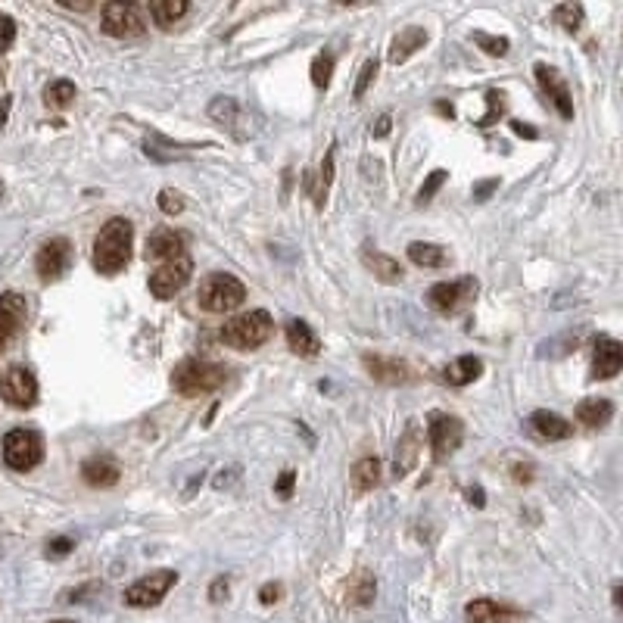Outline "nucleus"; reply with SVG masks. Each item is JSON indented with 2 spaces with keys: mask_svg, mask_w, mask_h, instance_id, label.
I'll use <instances>...</instances> for the list:
<instances>
[{
  "mask_svg": "<svg viewBox=\"0 0 623 623\" xmlns=\"http://www.w3.org/2000/svg\"><path fill=\"white\" fill-rule=\"evenodd\" d=\"M131 247H134V228L128 219H110L100 234L94 237V253H91V266L97 268V275H119L122 268L131 262Z\"/></svg>",
  "mask_w": 623,
  "mask_h": 623,
  "instance_id": "1",
  "label": "nucleus"
},
{
  "mask_svg": "<svg viewBox=\"0 0 623 623\" xmlns=\"http://www.w3.org/2000/svg\"><path fill=\"white\" fill-rule=\"evenodd\" d=\"M225 381L228 368L219 362H209V358H181L172 368V390L185 399L215 393L219 387H225Z\"/></svg>",
  "mask_w": 623,
  "mask_h": 623,
  "instance_id": "2",
  "label": "nucleus"
},
{
  "mask_svg": "<svg viewBox=\"0 0 623 623\" xmlns=\"http://www.w3.org/2000/svg\"><path fill=\"white\" fill-rule=\"evenodd\" d=\"M272 330H275L272 315H268L266 309H253V312H243V315L231 318V321L219 330V340L237 352H249V349H259L262 343H268Z\"/></svg>",
  "mask_w": 623,
  "mask_h": 623,
  "instance_id": "3",
  "label": "nucleus"
},
{
  "mask_svg": "<svg viewBox=\"0 0 623 623\" xmlns=\"http://www.w3.org/2000/svg\"><path fill=\"white\" fill-rule=\"evenodd\" d=\"M243 300H247V287H243L240 277L228 272H215L203 277L200 290H196V302L209 315H228V312L240 309Z\"/></svg>",
  "mask_w": 623,
  "mask_h": 623,
  "instance_id": "4",
  "label": "nucleus"
},
{
  "mask_svg": "<svg viewBox=\"0 0 623 623\" xmlns=\"http://www.w3.org/2000/svg\"><path fill=\"white\" fill-rule=\"evenodd\" d=\"M41 458H44V439L38 430L16 428L4 437V462L13 471H32L41 465Z\"/></svg>",
  "mask_w": 623,
  "mask_h": 623,
  "instance_id": "5",
  "label": "nucleus"
},
{
  "mask_svg": "<svg viewBox=\"0 0 623 623\" xmlns=\"http://www.w3.org/2000/svg\"><path fill=\"white\" fill-rule=\"evenodd\" d=\"M175 583H178V571L162 567V571H153V573H147V577L134 580V583L125 589L122 601H125L128 608H153L166 599L168 589H172Z\"/></svg>",
  "mask_w": 623,
  "mask_h": 623,
  "instance_id": "6",
  "label": "nucleus"
},
{
  "mask_svg": "<svg viewBox=\"0 0 623 623\" xmlns=\"http://www.w3.org/2000/svg\"><path fill=\"white\" fill-rule=\"evenodd\" d=\"M477 296V281L471 275L458 277V281H439L428 290V306L439 315H456L467 302Z\"/></svg>",
  "mask_w": 623,
  "mask_h": 623,
  "instance_id": "7",
  "label": "nucleus"
},
{
  "mask_svg": "<svg viewBox=\"0 0 623 623\" xmlns=\"http://www.w3.org/2000/svg\"><path fill=\"white\" fill-rule=\"evenodd\" d=\"M100 29L104 35L128 41V38H140L147 32V23L140 16V10L134 4H122V0H113V4L104 6V19H100Z\"/></svg>",
  "mask_w": 623,
  "mask_h": 623,
  "instance_id": "8",
  "label": "nucleus"
},
{
  "mask_svg": "<svg viewBox=\"0 0 623 623\" xmlns=\"http://www.w3.org/2000/svg\"><path fill=\"white\" fill-rule=\"evenodd\" d=\"M362 368L368 371L371 381L387 384V387H409V384H418V371L411 368L409 362L393 358V356H381V352H365Z\"/></svg>",
  "mask_w": 623,
  "mask_h": 623,
  "instance_id": "9",
  "label": "nucleus"
},
{
  "mask_svg": "<svg viewBox=\"0 0 623 623\" xmlns=\"http://www.w3.org/2000/svg\"><path fill=\"white\" fill-rule=\"evenodd\" d=\"M428 437H430V449L437 462H446L449 456H456L458 446L465 439V424L462 418L446 415V411H433L430 424H428Z\"/></svg>",
  "mask_w": 623,
  "mask_h": 623,
  "instance_id": "10",
  "label": "nucleus"
},
{
  "mask_svg": "<svg viewBox=\"0 0 623 623\" xmlns=\"http://www.w3.org/2000/svg\"><path fill=\"white\" fill-rule=\"evenodd\" d=\"M191 275H194L191 256H178V259H172V262H162V266L150 275L147 287H150V293L156 300H172L175 293H181V290L191 284Z\"/></svg>",
  "mask_w": 623,
  "mask_h": 623,
  "instance_id": "11",
  "label": "nucleus"
},
{
  "mask_svg": "<svg viewBox=\"0 0 623 623\" xmlns=\"http://www.w3.org/2000/svg\"><path fill=\"white\" fill-rule=\"evenodd\" d=\"M0 399L13 409H32L38 402V381L25 365H13L0 377Z\"/></svg>",
  "mask_w": 623,
  "mask_h": 623,
  "instance_id": "12",
  "label": "nucleus"
},
{
  "mask_svg": "<svg viewBox=\"0 0 623 623\" xmlns=\"http://www.w3.org/2000/svg\"><path fill=\"white\" fill-rule=\"evenodd\" d=\"M209 119L219 128H225L234 140H249V134H253L249 113L243 110V104L237 97H212V104H209Z\"/></svg>",
  "mask_w": 623,
  "mask_h": 623,
  "instance_id": "13",
  "label": "nucleus"
},
{
  "mask_svg": "<svg viewBox=\"0 0 623 623\" xmlns=\"http://www.w3.org/2000/svg\"><path fill=\"white\" fill-rule=\"evenodd\" d=\"M72 262V243L66 237H50V240L41 243L38 256H35V268H38V277L44 284L50 281H59L66 275Z\"/></svg>",
  "mask_w": 623,
  "mask_h": 623,
  "instance_id": "14",
  "label": "nucleus"
},
{
  "mask_svg": "<svg viewBox=\"0 0 623 623\" xmlns=\"http://www.w3.org/2000/svg\"><path fill=\"white\" fill-rule=\"evenodd\" d=\"M25 315H29V306H25V296L6 290L0 296V352H6L16 343V337L23 334Z\"/></svg>",
  "mask_w": 623,
  "mask_h": 623,
  "instance_id": "15",
  "label": "nucleus"
},
{
  "mask_svg": "<svg viewBox=\"0 0 623 623\" xmlns=\"http://www.w3.org/2000/svg\"><path fill=\"white\" fill-rule=\"evenodd\" d=\"M465 620L467 623H524L527 614L520 611V608L508 605V601L474 599L465 605Z\"/></svg>",
  "mask_w": 623,
  "mask_h": 623,
  "instance_id": "16",
  "label": "nucleus"
},
{
  "mask_svg": "<svg viewBox=\"0 0 623 623\" xmlns=\"http://www.w3.org/2000/svg\"><path fill=\"white\" fill-rule=\"evenodd\" d=\"M533 72H537L539 87H543L546 97L552 100V106L558 110V116L564 122H571L573 119V100H571V91H567V81L561 78V72L552 69V66H546V63H537L533 66Z\"/></svg>",
  "mask_w": 623,
  "mask_h": 623,
  "instance_id": "17",
  "label": "nucleus"
},
{
  "mask_svg": "<svg viewBox=\"0 0 623 623\" xmlns=\"http://www.w3.org/2000/svg\"><path fill=\"white\" fill-rule=\"evenodd\" d=\"M623 368V343L614 337H599L592 352V377L595 381H611Z\"/></svg>",
  "mask_w": 623,
  "mask_h": 623,
  "instance_id": "18",
  "label": "nucleus"
},
{
  "mask_svg": "<svg viewBox=\"0 0 623 623\" xmlns=\"http://www.w3.org/2000/svg\"><path fill=\"white\" fill-rule=\"evenodd\" d=\"M185 247H187L185 234H178L175 228H159V231H153L147 237V259L172 262V259H178V256H187Z\"/></svg>",
  "mask_w": 623,
  "mask_h": 623,
  "instance_id": "19",
  "label": "nucleus"
},
{
  "mask_svg": "<svg viewBox=\"0 0 623 623\" xmlns=\"http://www.w3.org/2000/svg\"><path fill=\"white\" fill-rule=\"evenodd\" d=\"M527 424H530V430L537 433L539 439H548V443L573 437V424L567 421V418H561L558 411H548V409H537L527 418Z\"/></svg>",
  "mask_w": 623,
  "mask_h": 623,
  "instance_id": "20",
  "label": "nucleus"
},
{
  "mask_svg": "<svg viewBox=\"0 0 623 623\" xmlns=\"http://www.w3.org/2000/svg\"><path fill=\"white\" fill-rule=\"evenodd\" d=\"M418 456H421V430H418L415 421H409V428H405V433L396 443V456H393V474H396V480L405 477L418 465Z\"/></svg>",
  "mask_w": 623,
  "mask_h": 623,
  "instance_id": "21",
  "label": "nucleus"
},
{
  "mask_svg": "<svg viewBox=\"0 0 623 623\" xmlns=\"http://www.w3.org/2000/svg\"><path fill=\"white\" fill-rule=\"evenodd\" d=\"M119 477H122L119 465L106 456H94L81 465V480H85L87 486H94V490H110V486L119 483Z\"/></svg>",
  "mask_w": 623,
  "mask_h": 623,
  "instance_id": "22",
  "label": "nucleus"
},
{
  "mask_svg": "<svg viewBox=\"0 0 623 623\" xmlns=\"http://www.w3.org/2000/svg\"><path fill=\"white\" fill-rule=\"evenodd\" d=\"M424 44H428V32H424L421 25H405V29L399 32V35L393 38V44H390V63L393 66L409 63V59L415 57Z\"/></svg>",
  "mask_w": 623,
  "mask_h": 623,
  "instance_id": "23",
  "label": "nucleus"
},
{
  "mask_svg": "<svg viewBox=\"0 0 623 623\" xmlns=\"http://www.w3.org/2000/svg\"><path fill=\"white\" fill-rule=\"evenodd\" d=\"M144 156L153 162H178V159H187L191 156V147H181L175 140H168L166 134L159 131H147L144 134Z\"/></svg>",
  "mask_w": 623,
  "mask_h": 623,
  "instance_id": "24",
  "label": "nucleus"
},
{
  "mask_svg": "<svg viewBox=\"0 0 623 623\" xmlns=\"http://www.w3.org/2000/svg\"><path fill=\"white\" fill-rule=\"evenodd\" d=\"M284 337H287V347L293 349L296 356H302V358H315L318 352H321V340H318V334L309 328L306 321H300V318L287 321V328H284Z\"/></svg>",
  "mask_w": 623,
  "mask_h": 623,
  "instance_id": "25",
  "label": "nucleus"
},
{
  "mask_svg": "<svg viewBox=\"0 0 623 623\" xmlns=\"http://www.w3.org/2000/svg\"><path fill=\"white\" fill-rule=\"evenodd\" d=\"M362 266L368 268V272L375 275L381 284H399V281H402V275H405L402 266H399L393 256L377 253V249H365V253H362Z\"/></svg>",
  "mask_w": 623,
  "mask_h": 623,
  "instance_id": "26",
  "label": "nucleus"
},
{
  "mask_svg": "<svg viewBox=\"0 0 623 623\" xmlns=\"http://www.w3.org/2000/svg\"><path fill=\"white\" fill-rule=\"evenodd\" d=\"M614 418V402L605 396H589L577 405V421L586 424V428H605Z\"/></svg>",
  "mask_w": 623,
  "mask_h": 623,
  "instance_id": "27",
  "label": "nucleus"
},
{
  "mask_svg": "<svg viewBox=\"0 0 623 623\" xmlns=\"http://www.w3.org/2000/svg\"><path fill=\"white\" fill-rule=\"evenodd\" d=\"M349 483H352V492L362 496V492H371L377 483H381V462L375 456H365L352 465L349 471Z\"/></svg>",
  "mask_w": 623,
  "mask_h": 623,
  "instance_id": "28",
  "label": "nucleus"
},
{
  "mask_svg": "<svg viewBox=\"0 0 623 623\" xmlns=\"http://www.w3.org/2000/svg\"><path fill=\"white\" fill-rule=\"evenodd\" d=\"M377 595V580L368 571H356L347 583V605L349 608H368Z\"/></svg>",
  "mask_w": 623,
  "mask_h": 623,
  "instance_id": "29",
  "label": "nucleus"
},
{
  "mask_svg": "<svg viewBox=\"0 0 623 623\" xmlns=\"http://www.w3.org/2000/svg\"><path fill=\"white\" fill-rule=\"evenodd\" d=\"M480 375H483V358H477V356L456 358V362L443 371V377L449 387H467V384H474Z\"/></svg>",
  "mask_w": 623,
  "mask_h": 623,
  "instance_id": "30",
  "label": "nucleus"
},
{
  "mask_svg": "<svg viewBox=\"0 0 623 623\" xmlns=\"http://www.w3.org/2000/svg\"><path fill=\"white\" fill-rule=\"evenodd\" d=\"M334 162H337V144L328 147V153H324L321 159V168H318V175L312 178L309 175V187L315 185V191H312V196H315V206L324 209V203H328V194H330V185H334Z\"/></svg>",
  "mask_w": 623,
  "mask_h": 623,
  "instance_id": "31",
  "label": "nucleus"
},
{
  "mask_svg": "<svg viewBox=\"0 0 623 623\" xmlns=\"http://www.w3.org/2000/svg\"><path fill=\"white\" fill-rule=\"evenodd\" d=\"M409 259L415 262L418 268H446L449 266V256L439 243H430V240H411L409 243Z\"/></svg>",
  "mask_w": 623,
  "mask_h": 623,
  "instance_id": "32",
  "label": "nucleus"
},
{
  "mask_svg": "<svg viewBox=\"0 0 623 623\" xmlns=\"http://www.w3.org/2000/svg\"><path fill=\"white\" fill-rule=\"evenodd\" d=\"M187 10H191L187 0H153L150 4V16L159 29H172L178 19L187 16Z\"/></svg>",
  "mask_w": 623,
  "mask_h": 623,
  "instance_id": "33",
  "label": "nucleus"
},
{
  "mask_svg": "<svg viewBox=\"0 0 623 623\" xmlns=\"http://www.w3.org/2000/svg\"><path fill=\"white\" fill-rule=\"evenodd\" d=\"M72 100H76V85L69 78H57L44 87V104L50 110H69Z\"/></svg>",
  "mask_w": 623,
  "mask_h": 623,
  "instance_id": "34",
  "label": "nucleus"
},
{
  "mask_svg": "<svg viewBox=\"0 0 623 623\" xmlns=\"http://www.w3.org/2000/svg\"><path fill=\"white\" fill-rule=\"evenodd\" d=\"M583 16H586V13H583V6H580V4H558L552 10V19L564 32H571V35H577V32H580V25H583Z\"/></svg>",
  "mask_w": 623,
  "mask_h": 623,
  "instance_id": "35",
  "label": "nucleus"
},
{
  "mask_svg": "<svg viewBox=\"0 0 623 623\" xmlns=\"http://www.w3.org/2000/svg\"><path fill=\"white\" fill-rule=\"evenodd\" d=\"M330 78H334V57L324 50V53H318V57L312 59V85H315L318 91H328Z\"/></svg>",
  "mask_w": 623,
  "mask_h": 623,
  "instance_id": "36",
  "label": "nucleus"
},
{
  "mask_svg": "<svg viewBox=\"0 0 623 623\" xmlns=\"http://www.w3.org/2000/svg\"><path fill=\"white\" fill-rule=\"evenodd\" d=\"M446 178H449V172H446V168H433V172L428 175V181L421 185V191H418V206H428L433 196H437L439 187L446 185Z\"/></svg>",
  "mask_w": 623,
  "mask_h": 623,
  "instance_id": "37",
  "label": "nucleus"
},
{
  "mask_svg": "<svg viewBox=\"0 0 623 623\" xmlns=\"http://www.w3.org/2000/svg\"><path fill=\"white\" fill-rule=\"evenodd\" d=\"M156 206H159L162 215L175 219V215L185 212V196H181L178 191H172V187H166V191H159V196H156Z\"/></svg>",
  "mask_w": 623,
  "mask_h": 623,
  "instance_id": "38",
  "label": "nucleus"
},
{
  "mask_svg": "<svg viewBox=\"0 0 623 623\" xmlns=\"http://www.w3.org/2000/svg\"><path fill=\"white\" fill-rule=\"evenodd\" d=\"M474 44L483 47L490 57H505L508 50H511V41L508 38H496V35H486V32H474Z\"/></svg>",
  "mask_w": 623,
  "mask_h": 623,
  "instance_id": "39",
  "label": "nucleus"
},
{
  "mask_svg": "<svg viewBox=\"0 0 623 623\" xmlns=\"http://www.w3.org/2000/svg\"><path fill=\"white\" fill-rule=\"evenodd\" d=\"M375 76H377V59H365V66L358 69V81H356V91H352V97L362 100L365 91L371 87V81H375Z\"/></svg>",
  "mask_w": 623,
  "mask_h": 623,
  "instance_id": "40",
  "label": "nucleus"
},
{
  "mask_svg": "<svg viewBox=\"0 0 623 623\" xmlns=\"http://www.w3.org/2000/svg\"><path fill=\"white\" fill-rule=\"evenodd\" d=\"M293 486H296V471L293 467H284L275 480V496L281 499V502H287V499L293 496Z\"/></svg>",
  "mask_w": 623,
  "mask_h": 623,
  "instance_id": "41",
  "label": "nucleus"
},
{
  "mask_svg": "<svg viewBox=\"0 0 623 623\" xmlns=\"http://www.w3.org/2000/svg\"><path fill=\"white\" fill-rule=\"evenodd\" d=\"M486 104H490V113H486V116L477 122L480 128H490L492 122H496V119H499V116H502V113H505V94H499V91H490V94H486Z\"/></svg>",
  "mask_w": 623,
  "mask_h": 623,
  "instance_id": "42",
  "label": "nucleus"
},
{
  "mask_svg": "<svg viewBox=\"0 0 623 623\" xmlns=\"http://www.w3.org/2000/svg\"><path fill=\"white\" fill-rule=\"evenodd\" d=\"M16 41V19L0 13V53H6Z\"/></svg>",
  "mask_w": 623,
  "mask_h": 623,
  "instance_id": "43",
  "label": "nucleus"
},
{
  "mask_svg": "<svg viewBox=\"0 0 623 623\" xmlns=\"http://www.w3.org/2000/svg\"><path fill=\"white\" fill-rule=\"evenodd\" d=\"M72 548H76V539L72 537H57L47 543V558H66V555H72Z\"/></svg>",
  "mask_w": 623,
  "mask_h": 623,
  "instance_id": "44",
  "label": "nucleus"
},
{
  "mask_svg": "<svg viewBox=\"0 0 623 623\" xmlns=\"http://www.w3.org/2000/svg\"><path fill=\"white\" fill-rule=\"evenodd\" d=\"M228 592H231V583H228V577H215L212 586H209V601H212V605H219V601L228 599Z\"/></svg>",
  "mask_w": 623,
  "mask_h": 623,
  "instance_id": "45",
  "label": "nucleus"
},
{
  "mask_svg": "<svg viewBox=\"0 0 623 623\" xmlns=\"http://www.w3.org/2000/svg\"><path fill=\"white\" fill-rule=\"evenodd\" d=\"M284 599V583H266L259 589V601L262 605H275V601Z\"/></svg>",
  "mask_w": 623,
  "mask_h": 623,
  "instance_id": "46",
  "label": "nucleus"
},
{
  "mask_svg": "<svg viewBox=\"0 0 623 623\" xmlns=\"http://www.w3.org/2000/svg\"><path fill=\"white\" fill-rule=\"evenodd\" d=\"M511 480H514V483H520V486L533 483V465H524V462L511 465Z\"/></svg>",
  "mask_w": 623,
  "mask_h": 623,
  "instance_id": "47",
  "label": "nucleus"
},
{
  "mask_svg": "<svg viewBox=\"0 0 623 623\" xmlns=\"http://www.w3.org/2000/svg\"><path fill=\"white\" fill-rule=\"evenodd\" d=\"M499 187V178H490V181H480V185H474V200H490V194Z\"/></svg>",
  "mask_w": 623,
  "mask_h": 623,
  "instance_id": "48",
  "label": "nucleus"
},
{
  "mask_svg": "<svg viewBox=\"0 0 623 623\" xmlns=\"http://www.w3.org/2000/svg\"><path fill=\"white\" fill-rule=\"evenodd\" d=\"M390 128H393V116H390V113H384V116L371 125V134H375V138H387Z\"/></svg>",
  "mask_w": 623,
  "mask_h": 623,
  "instance_id": "49",
  "label": "nucleus"
},
{
  "mask_svg": "<svg viewBox=\"0 0 623 623\" xmlns=\"http://www.w3.org/2000/svg\"><path fill=\"white\" fill-rule=\"evenodd\" d=\"M511 131L518 138H527V140H537V128H530L527 122H511Z\"/></svg>",
  "mask_w": 623,
  "mask_h": 623,
  "instance_id": "50",
  "label": "nucleus"
},
{
  "mask_svg": "<svg viewBox=\"0 0 623 623\" xmlns=\"http://www.w3.org/2000/svg\"><path fill=\"white\" fill-rule=\"evenodd\" d=\"M465 496H467V502L477 505V508H483V505H486V492L480 490V486H467Z\"/></svg>",
  "mask_w": 623,
  "mask_h": 623,
  "instance_id": "51",
  "label": "nucleus"
},
{
  "mask_svg": "<svg viewBox=\"0 0 623 623\" xmlns=\"http://www.w3.org/2000/svg\"><path fill=\"white\" fill-rule=\"evenodd\" d=\"M237 477V467H228V471H219V477H215V490H225L228 483H231V480Z\"/></svg>",
  "mask_w": 623,
  "mask_h": 623,
  "instance_id": "52",
  "label": "nucleus"
},
{
  "mask_svg": "<svg viewBox=\"0 0 623 623\" xmlns=\"http://www.w3.org/2000/svg\"><path fill=\"white\" fill-rule=\"evenodd\" d=\"M6 116H10V97H4L0 104V125H6Z\"/></svg>",
  "mask_w": 623,
  "mask_h": 623,
  "instance_id": "53",
  "label": "nucleus"
},
{
  "mask_svg": "<svg viewBox=\"0 0 623 623\" xmlns=\"http://www.w3.org/2000/svg\"><path fill=\"white\" fill-rule=\"evenodd\" d=\"M437 110L443 113V116H449V119L456 116V110H452V106H446V104H437Z\"/></svg>",
  "mask_w": 623,
  "mask_h": 623,
  "instance_id": "54",
  "label": "nucleus"
},
{
  "mask_svg": "<svg viewBox=\"0 0 623 623\" xmlns=\"http://www.w3.org/2000/svg\"><path fill=\"white\" fill-rule=\"evenodd\" d=\"M611 599H614V608H620V586L611 589Z\"/></svg>",
  "mask_w": 623,
  "mask_h": 623,
  "instance_id": "55",
  "label": "nucleus"
},
{
  "mask_svg": "<svg viewBox=\"0 0 623 623\" xmlns=\"http://www.w3.org/2000/svg\"><path fill=\"white\" fill-rule=\"evenodd\" d=\"M50 623H76V620H50Z\"/></svg>",
  "mask_w": 623,
  "mask_h": 623,
  "instance_id": "56",
  "label": "nucleus"
}]
</instances>
